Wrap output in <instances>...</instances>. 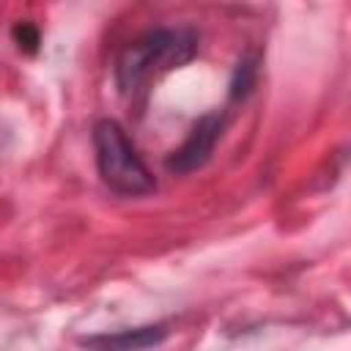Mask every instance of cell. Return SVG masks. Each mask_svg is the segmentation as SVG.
I'll use <instances>...</instances> for the list:
<instances>
[{"label": "cell", "instance_id": "cell-1", "mask_svg": "<svg viewBox=\"0 0 351 351\" xmlns=\"http://www.w3.org/2000/svg\"><path fill=\"white\" fill-rule=\"evenodd\" d=\"M197 44L200 36L192 27H156L143 33L126 44L115 60L118 90L129 101L143 99L162 74L189 63L197 55Z\"/></svg>", "mask_w": 351, "mask_h": 351}, {"label": "cell", "instance_id": "cell-2", "mask_svg": "<svg viewBox=\"0 0 351 351\" xmlns=\"http://www.w3.org/2000/svg\"><path fill=\"white\" fill-rule=\"evenodd\" d=\"M93 156H96V170L101 181L126 197H140L156 189V178L151 176L148 165L143 162L137 145L126 134V129L112 121L101 118L93 126Z\"/></svg>", "mask_w": 351, "mask_h": 351}, {"label": "cell", "instance_id": "cell-3", "mask_svg": "<svg viewBox=\"0 0 351 351\" xmlns=\"http://www.w3.org/2000/svg\"><path fill=\"white\" fill-rule=\"evenodd\" d=\"M225 123H228L225 107H222V110H214V112H208V115H203V118L192 126V132H189V137L184 140V145L167 156V162H165L167 170L184 176V173H192V170L203 167V165L211 159V151H214L217 140L222 137Z\"/></svg>", "mask_w": 351, "mask_h": 351}, {"label": "cell", "instance_id": "cell-4", "mask_svg": "<svg viewBox=\"0 0 351 351\" xmlns=\"http://www.w3.org/2000/svg\"><path fill=\"white\" fill-rule=\"evenodd\" d=\"M165 337L162 326H140V329H123L118 335H99L85 340V346L96 351H143L148 346H156Z\"/></svg>", "mask_w": 351, "mask_h": 351}]
</instances>
